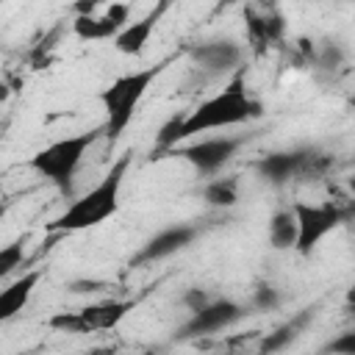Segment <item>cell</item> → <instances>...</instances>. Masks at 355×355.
Masks as SVG:
<instances>
[{
	"label": "cell",
	"mask_w": 355,
	"mask_h": 355,
	"mask_svg": "<svg viewBox=\"0 0 355 355\" xmlns=\"http://www.w3.org/2000/svg\"><path fill=\"white\" fill-rule=\"evenodd\" d=\"M263 114L261 103L255 97H250V92L244 89V80L236 78L230 86H225L222 92H216L214 97L202 100L200 105H194L189 114L183 116H172L155 136L158 150H169L178 141L205 133V130H216V128H230V125H241L250 119H258Z\"/></svg>",
	"instance_id": "obj_1"
},
{
	"label": "cell",
	"mask_w": 355,
	"mask_h": 355,
	"mask_svg": "<svg viewBox=\"0 0 355 355\" xmlns=\"http://www.w3.org/2000/svg\"><path fill=\"white\" fill-rule=\"evenodd\" d=\"M128 164H130V158L122 155L92 191H86L61 216H55L50 222V230H86V227H94V225L111 219L119 211V191H122Z\"/></svg>",
	"instance_id": "obj_2"
},
{
	"label": "cell",
	"mask_w": 355,
	"mask_h": 355,
	"mask_svg": "<svg viewBox=\"0 0 355 355\" xmlns=\"http://www.w3.org/2000/svg\"><path fill=\"white\" fill-rule=\"evenodd\" d=\"M166 64H155V67H147V69H136V72H128L122 78H116L111 86H105L100 92V103L105 108V125H103V133L105 139L114 144L125 128L130 125L133 119V111L136 105L141 103L144 92L150 89V83L164 72Z\"/></svg>",
	"instance_id": "obj_3"
},
{
	"label": "cell",
	"mask_w": 355,
	"mask_h": 355,
	"mask_svg": "<svg viewBox=\"0 0 355 355\" xmlns=\"http://www.w3.org/2000/svg\"><path fill=\"white\" fill-rule=\"evenodd\" d=\"M97 133H103V130H89V133L67 136V139H58V141L42 147L31 158V169L39 172L42 178H47L50 183H55L61 191H69L72 178H75V172H78L86 150L94 144Z\"/></svg>",
	"instance_id": "obj_4"
},
{
	"label": "cell",
	"mask_w": 355,
	"mask_h": 355,
	"mask_svg": "<svg viewBox=\"0 0 355 355\" xmlns=\"http://www.w3.org/2000/svg\"><path fill=\"white\" fill-rule=\"evenodd\" d=\"M130 308H133L130 300H105V302L86 305L80 311L55 313L47 324L55 327V330H61V333H100V330L116 327L128 316Z\"/></svg>",
	"instance_id": "obj_5"
},
{
	"label": "cell",
	"mask_w": 355,
	"mask_h": 355,
	"mask_svg": "<svg viewBox=\"0 0 355 355\" xmlns=\"http://www.w3.org/2000/svg\"><path fill=\"white\" fill-rule=\"evenodd\" d=\"M294 219H297V241L294 250L300 255H311L316 250V244L336 230L344 222V211L336 202H322V205H308V202H294L291 205Z\"/></svg>",
	"instance_id": "obj_6"
},
{
	"label": "cell",
	"mask_w": 355,
	"mask_h": 355,
	"mask_svg": "<svg viewBox=\"0 0 355 355\" xmlns=\"http://www.w3.org/2000/svg\"><path fill=\"white\" fill-rule=\"evenodd\" d=\"M244 313H250L247 308H241L233 300H208L205 305H200L197 311H191V319L180 327V338H197V336H211L219 333L230 324H236Z\"/></svg>",
	"instance_id": "obj_7"
},
{
	"label": "cell",
	"mask_w": 355,
	"mask_h": 355,
	"mask_svg": "<svg viewBox=\"0 0 355 355\" xmlns=\"http://www.w3.org/2000/svg\"><path fill=\"white\" fill-rule=\"evenodd\" d=\"M241 141H244L241 136H211V139H200V141L178 150V155L186 158L197 172L214 175L216 169H222L236 155Z\"/></svg>",
	"instance_id": "obj_8"
},
{
	"label": "cell",
	"mask_w": 355,
	"mask_h": 355,
	"mask_svg": "<svg viewBox=\"0 0 355 355\" xmlns=\"http://www.w3.org/2000/svg\"><path fill=\"white\" fill-rule=\"evenodd\" d=\"M128 17H130V6L128 3H111L100 14H94V11L78 14L72 28L86 42H103V39H114L128 25Z\"/></svg>",
	"instance_id": "obj_9"
},
{
	"label": "cell",
	"mask_w": 355,
	"mask_h": 355,
	"mask_svg": "<svg viewBox=\"0 0 355 355\" xmlns=\"http://www.w3.org/2000/svg\"><path fill=\"white\" fill-rule=\"evenodd\" d=\"M313 161L316 155L308 150H286V153H269L266 158L258 161V172L263 175V180L283 186L294 178L311 175L313 172Z\"/></svg>",
	"instance_id": "obj_10"
},
{
	"label": "cell",
	"mask_w": 355,
	"mask_h": 355,
	"mask_svg": "<svg viewBox=\"0 0 355 355\" xmlns=\"http://www.w3.org/2000/svg\"><path fill=\"white\" fill-rule=\"evenodd\" d=\"M197 239V227L194 225H172V227H164L161 233H155L153 239H147L139 250V255L133 258V263H153V261H161V258H169L180 250H186L191 241Z\"/></svg>",
	"instance_id": "obj_11"
},
{
	"label": "cell",
	"mask_w": 355,
	"mask_h": 355,
	"mask_svg": "<svg viewBox=\"0 0 355 355\" xmlns=\"http://www.w3.org/2000/svg\"><path fill=\"white\" fill-rule=\"evenodd\" d=\"M247 31L255 44H272L283 36V14L277 0H250L244 8Z\"/></svg>",
	"instance_id": "obj_12"
},
{
	"label": "cell",
	"mask_w": 355,
	"mask_h": 355,
	"mask_svg": "<svg viewBox=\"0 0 355 355\" xmlns=\"http://www.w3.org/2000/svg\"><path fill=\"white\" fill-rule=\"evenodd\" d=\"M189 55H191V61H194L200 69H205V72H211V75L230 72V69H236V67L241 64V58H244L241 47H239L236 42H230V39H216V42L194 44V47L189 50Z\"/></svg>",
	"instance_id": "obj_13"
},
{
	"label": "cell",
	"mask_w": 355,
	"mask_h": 355,
	"mask_svg": "<svg viewBox=\"0 0 355 355\" xmlns=\"http://www.w3.org/2000/svg\"><path fill=\"white\" fill-rule=\"evenodd\" d=\"M161 11H164V6L161 8H153L147 17H141L139 22H128L111 42H114V47L122 53V55H139L141 50H144V44H147V39H150V33H153V28L158 25V17H161Z\"/></svg>",
	"instance_id": "obj_14"
},
{
	"label": "cell",
	"mask_w": 355,
	"mask_h": 355,
	"mask_svg": "<svg viewBox=\"0 0 355 355\" xmlns=\"http://www.w3.org/2000/svg\"><path fill=\"white\" fill-rule=\"evenodd\" d=\"M39 277H42V275H39L36 269H33V272H25L22 277H17L14 283H8V286L0 291V322H8L11 316H17V313L28 305V300H31V294H33Z\"/></svg>",
	"instance_id": "obj_15"
},
{
	"label": "cell",
	"mask_w": 355,
	"mask_h": 355,
	"mask_svg": "<svg viewBox=\"0 0 355 355\" xmlns=\"http://www.w3.org/2000/svg\"><path fill=\"white\" fill-rule=\"evenodd\" d=\"M297 241V219L291 208H280L269 219V244L275 250H294Z\"/></svg>",
	"instance_id": "obj_16"
},
{
	"label": "cell",
	"mask_w": 355,
	"mask_h": 355,
	"mask_svg": "<svg viewBox=\"0 0 355 355\" xmlns=\"http://www.w3.org/2000/svg\"><path fill=\"white\" fill-rule=\"evenodd\" d=\"M202 200L214 208H230L239 200V180L236 178H216L205 186Z\"/></svg>",
	"instance_id": "obj_17"
},
{
	"label": "cell",
	"mask_w": 355,
	"mask_h": 355,
	"mask_svg": "<svg viewBox=\"0 0 355 355\" xmlns=\"http://www.w3.org/2000/svg\"><path fill=\"white\" fill-rule=\"evenodd\" d=\"M311 319V311H305L300 319H291L288 324H283V327H277L275 333H269L266 338H263V344H261V349L263 352H277V349H286L297 336H300V330H302V324Z\"/></svg>",
	"instance_id": "obj_18"
},
{
	"label": "cell",
	"mask_w": 355,
	"mask_h": 355,
	"mask_svg": "<svg viewBox=\"0 0 355 355\" xmlns=\"http://www.w3.org/2000/svg\"><path fill=\"white\" fill-rule=\"evenodd\" d=\"M25 261V239H14L11 244L0 247V280L8 277Z\"/></svg>",
	"instance_id": "obj_19"
},
{
	"label": "cell",
	"mask_w": 355,
	"mask_h": 355,
	"mask_svg": "<svg viewBox=\"0 0 355 355\" xmlns=\"http://www.w3.org/2000/svg\"><path fill=\"white\" fill-rule=\"evenodd\" d=\"M252 305L261 308V311H272V308L280 305V294L272 286H258L255 288V297H252Z\"/></svg>",
	"instance_id": "obj_20"
},
{
	"label": "cell",
	"mask_w": 355,
	"mask_h": 355,
	"mask_svg": "<svg viewBox=\"0 0 355 355\" xmlns=\"http://www.w3.org/2000/svg\"><path fill=\"white\" fill-rule=\"evenodd\" d=\"M324 349L327 352H341V355H355V333H344L341 338L330 341Z\"/></svg>",
	"instance_id": "obj_21"
},
{
	"label": "cell",
	"mask_w": 355,
	"mask_h": 355,
	"mask_svg": "<svg viewBox=\"0 0 355 355\" xmlns=\"http://www.w3.org/2000/svg\"><path fill=\"white\" fill-rule=\"evenodd\" d=\"M183 302H186L191 311H197L200 305H205V302H208V294H205V291H200V288H191V291L183 297Z\"/></svg>",
	"instance_id": "obj_22"
},
{
	"label": "cell",
	"mask_w": 355,
	"mask_h": 355,
	"mask_svg": "<svg viewBox=\"0 0 355 355\" xmlns=\"http://www.w3.org/2000/svg\"><path fill=\"white\" fill-rule=\"evenodd\" d=\"M6 214H8V202H0V222L6 219Z\"/></svg>",
	"instance_id": "obj_23"
},
{
	"label": "cell",
	"mask_w": 355,
	"mask_h": 355,
	"mask_svg": "<svg viewBox=\"0 0 355 355\" xmlns=\"http://www.w3.org/2000/svg\"><path fill=\"white\" fill-rule=\"evenodd\" d=\"M236 0H219V6H216V11H222V8H227V6H233Z\"/></svg>",
	"instance_id": "obj_24"
}]
</instances>
